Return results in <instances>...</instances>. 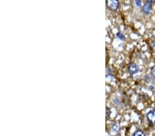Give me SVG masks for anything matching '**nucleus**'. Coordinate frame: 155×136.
<instances>
[{
    "instance_id": "obj_1",
    "label": "nucleus",
    "mask_w": 155,
    "mask_h": 136,
    "mask_svg": "<svg viewBox=\"0 0 155 136\" xmlns=\"http://www.w3.org/2000/svg\"><path fill=\"white\" fill-rule=\"evenodd\" d=\"M106 4L111 11H117L119 7V2L117 0H108Z\"/></svg>"
},
{
    "instance_id": "obj_2",
    "label": "nucleus",
    "mask_w": 155,
    "mask_h": 136,
    "mask_svg": "<svg viewBox=\"0 0 155 136\" xmlns=\"http://www.w3.org/2000/svg\"><path fill=\"white\" fill-rule=\"evenodd\" d=\"M154 3V1H151V0H148L145 3L144 6L143 7V11L144 13L148 14V13L152 11V4Z\"/></svg>"
},
{
    "instance_id": "obj_3",
    "label": "nucleus",
    "mask_w": 155,
    "mask_h": 136,
    "mask_svg": "<svg viewBox=\"0 0 155 136\" xmlns=\"http://www.w3.org/2000/svg\"><path fill=\"white\" fill-rule=\"evenodd\" d=\"M147 119L150 124L155 126V110H152L147 114Z\"/></svg>"
},
{
    "instance_id": "obj_4",
    "label": "nucleus",
    "mask_w": 155,
    "mask_h": 136,
    "mask_svg": "<svg viewBox=\"0 0 155 136\" xmlns=\"http://www.w3.org/2000/svg\"><path fill=\"white\" fill-rule=\"evenodd\" d=\"M138 70H139V69H138V65L134 63H130L128 66V71H129L130 74H134L137 73Z\"/></svg>"
},
{
    "instance_id": "obj_5",
    "label": "nucleus",
    "mask_w": 155,
    "mask_h": 136,
    "mask_svg": "<svg viewBox=\"0 0 155 136\" xmlns=\"http://www.w3.org/2000/svg\"><path fill=\"white\" fill-rule=\"evenodd\" d=\"M133 136H146V134L144 133V132L143 131L137 130L134 133Z\"/></svg>"
},
{
    "instance_id": "obj_6",
    "label": "nucleus",
    "mask_w": 155,
    "mask_h": 136,
    "mask_svg": "<svg viewBox=\"0 0 155 136\" xmlns=\"http://www.w3.org/2000/svg\"><path fill=\"white\" fill-rule=\"evenodd\" d=\"M117 38L121 39V40H125L124 35H123V34H121V32H117Z\"/></svg>"
},
{
    "instance_id": "obj_7",
    "label": "nucleus",
    "mask_w": 155,
    "mask_h": 136,
    "mask_svg": "<svg viewBox=\"0 0 155 136\" xmlns=\"http://www.w3.org/2000/svg\"><path fill=\"white\" fill-rule=\"evenodd\" d=\"M110 114H111V111H110V108L106 107V119L109 118Z\"/></svg>"
},
{
    "instance_id": "obj_8",
    "label": "nucleus",
    "mask_w": 155,
    "mask_h": 136,
    "mask_svg": "<svg viewBox=\"0 0 155 136\" xmlns=\"http://www.w3.org/2000/svg\"><path fill=\"white\" fill-rule=\"evenodd\" d=\"M151 74L155 78V65L151 69Z\"/></svg>"
},
{
    "instance_id": "obj_9",
    "label": "nucleus",
    "mask_w": 155,
    "mask_h": 136,
    "mask_svg": "<svg viewBox=\"0 0 155 136\" xmlns=\"http://www.w3.org/2000/svg\"><path fill=\"white\" fill-rule=\"evenodd\" d=\"M135 4L137 5L138 6H141V1H138V0H136V1H135Z\"/></svg>"
}]
</instances>
